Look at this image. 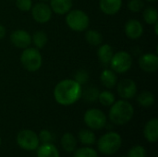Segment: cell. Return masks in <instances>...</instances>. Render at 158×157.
<instances>
[{
	"label": "cell",
	"mask_w": 158,
	"mask_h": 157,
	"mask_svg": "<svg viewBox=\"0 0 158 157\" xmlns=\"http://www.w3.org/2000/svg\"><path fill=\"white\" fill-rule=\"evenodd\" d=\"M122 145L121 136L114 131L104 134L97 143V148L99 152L106 155H111L116 154Z\"/></svg>",
	"instance_id": "cell-3"
},
{
	"label": "cell",
	"mask_w": 158,
	"mask_h": 157,
	"mask_svg": "<svg viewBox=\"0 0 158 157\" xmlns=\"http://www.w3.org/2000/svg\"><path fill=\"white\" fill-rule=\"evenodd\" d=\"M61 145L65 152L67 153H73L77 147V141L73 134L67 132L61 138Z\"/></svg>",
	"instance_id": "cell-20"
},
{
	"label": "cell",
	"mask_w": 158,
	"mask_h": 157,
	"mask_svg": "<svg viewBox=\"0 0 158 157\" xmlns=\"http://www.w3.org/2000/svg\"><path fill=\"white\" fill-rule=\"evenodd\" d=\"M66 23L72 31L81 32L88 28L90 19L84 11L80 9H74L69 10L67 13Z\"/></svg>",
	"instance_id": "cell-4"
},
{
	"label": "cell",
	"mask_w": 158,
	"mask_h": 157,
	"mask_svg": "<svg viewBox=\"0 0 158 157\" xmlns=\"http://www.w3.org/2000/svg\"><path fill=\"white\" fill-rule=\"evenodd\" d=\"M100 81L103 86H105L107 89H112L116 86L118 82V78L116 72H114L112 69H105L101 73Z\"/></svg>",
	"instance_id": "cell-18"
},
{
	"label": "cell",
	"mask_w": 158,
	"mask_h": 157,
	"mask_svg": "<svg viewBox=\"0 0 158 157\" xmlns=\"http://www.w3.org/2000/svg\"><path fill=\"white\" fill-rule=\"evenodd\" d=\"M143 134L145 139L149 143H156L158 140V119L153 118L149 120L143 130Z\"/></svg>",
	"instance_id": "cell-14"
},
{
	"label": "cell",
	"mask_w": 158,
	"mask_h": 157,
	"mask_svg": "<svg viewBox=\"0 0 158 157\" xmlns=\"http://www.w3.org/2000/svg\"><path fill=\"white\" fill-rule=\"evenodd\" d=\"M156 98L153 93L149 91H143L142 92L138 97H137V102L138 104L143 106V107H150L155 104Z\"/></svg>",
	"instance_id": "cell-21"
},
{
	"label": "cell",
	"mask_w": 158,
	"mask_h": 157,
	"mask_svg": "<svg viewBox=\"0 0 158 157\" xmlns=\"http://www.w3.org/2000/svg\"><path fill=\"white\" fill-rule=\"evenodd\" d=\"M147 1H149V2H155V1H156V0H147Z\"/></svg>",
	"instance_id": "cell-37"
},
{
	"label": "cell",
	"mask_w": 158,
	"mask_h": 157,
	"mask_svg": "<svg viewBox=\"0 0 158 157\" xmlns=\"http://www.w3.org/2000/svg\"><path fill=\"white\" fill-rule=\"evenodd\" d=\"M112 70L116 73H125L132 66V57L126 51L115 53L109 63Z\"/></svg>",
	"instance_id": "cell-6"
},
{
	"label": "cell",
	"mask_w": 158,
	"mask_h": 157,
	"mask_svg": "<svg viewBox=\"0 0 158 157\" xmlns=\"http://www.w3.org/2000/svg\"><path fill=\"white\" fill-rule=\"evenodd\" d=\"M40 1H42V2H47V1H50V0H40Z\"/></svg>",
	"instance_id": "cell-36"
},
{
	"label": "cell",
	"mask_w": 158,
	"mask_h": 157,
	"mask_svg": "<svg viewBox=\"0 0 158 157\" xmlns=\"http://www.w3.org/2000/svg\"><path fill=\"white\" fill-rule=\"evenodd\" d=\"M79 140L80 142L86 146L94 145L96 141L95 134L90 130H81L79 132Z\"/></svg>",
	"instance_id": "cell-22"
},
{
	"label": "cell",
	"mask_w": 158,
	"mask_h": 157,
	"mask_svg": "<svg viewBox=\"0 0 158 157\" xmlns=\"http://www.w3.org/2000/svg\"><path fill=\"white\" fill-rule=\"evenodd\" d=\"M157 25H158V23H157V22H156V23H155V32H156V35L158 34Z\"/></svg>",
	"instance_id": "cell-35"
},
{
	"label": "cell",
	"mask_w": 158,
	"mask_h": 157,
	"mask_svg": "<svg viewBox=\"0 0 158 157\" xmlns=\"http://www.w3.org/2000/svg\"><path fill=\"white\" fill-rule=\"evenodd\" d=\"M6 35V29L3 25H0V40L3 39Z\"/></svg>",
	"instance_id": "cell-34"
},
{
	"label": "cell",
	"mask_w": 158,
	"mask_h": 157,
	"mask_svg": "<svg viewBox=\"0 0 158 157\" xmlns=\"http://www.w3.org/2000/svg\"><path fill=\"white\" fill-rule=\"evenodd\" d=\"M99 90L94 87V86H89L87 87L83 93H81V95L83 96V98L89 102V103H94L96 100H98V96H99Z\"/></svg>",
	"instance_id": "cell-25"
},
{
	"label": "cell",
	"mask_w": 158,
	"mask_h": 157,
	"mask_svg": "<svg viewBox=\"0 0 158 157\" xmlns=\"http://www.w3.org/2000/svg\"><path fill=\"white\" fill-rule=\"evenodd\" d=\"M99 6L106 15H115L122 6V0H100Z\"/></svg>",
	"instance_id": "cell-15"
},
{
	"label": "cell",
	"mask_w": 158,
	"mask_h": 157,
	"mask_svg": "<svg viewBox=\"0 0 158 157\" xmlns=\"http://www.w3.org/2000/svg\"><path fill=\"white\" fill-rule=\"evenodd\" d=\"M17 143L18 145L26 151L36 150L39 146L40 140L38 135L31 130H20L17 135Z\"/></svg>",
	"instance_id": "cell-8"
},
{
	"label": "cell",
	"mask_w": 158,
	"mask_h": 157,
	"mask_svg": "<svg viewBox=\"0 0 158 157\" xmlns=\"http://www.w3.org/2000/svg\"><path fill=\"white\" fill-rule=\"evenodd\" d=\"M144 6L143 0H130L128 3V8L132 12H139Z\"/></svg>",
	"instance_id": "cell-31"
},
{
	"label": "cell",
	"mask_w": 158,
	"mask_h": 157,
	"mask_svg": "<svg viewBox=\"0 0 158 157\" xmlns=\"http://www.w3.org/2000/svg\"><path fill=\"white\" fill-rule=\"evenodd\" d=\"M118 93L124 100L132 99L137 93V85L134 81L131 79H124L118 84Z\"/></svg>",
	"instance_id": "cell-10"
},
{
	"label": "cell",
	"mask_w": 158,
	"mask_h": 157,
	"mask_svg": "<svg viewBox=\"0 0 158 157\" xmlns=\"http://www.w3.org/2000/svg\"><path fill=\"white\" fill-rule=\"evenodd\" d=\"M139 66L146 72H156L158 69V56L152 53L144 54L139 59Z\"/></svg>",
	"instance_id": "cell-12"
},
{
	"label": "cell",
	"mask_w": 158,
	"mask_h": 157,
	"mask_svg": "<svg viewBox=\"0 0 158 157\" xmlns=\"http://www.w3.org/2000/svg\"><path fill=\"white\" fill-rule=\"evenodd\" d=\"M72 7V0H50V8L58 15L67 14Z\"/></svg>",
	"instance_id": "cell-16"
},
{
	"label": "cell",
	"mask_w": 158,
	"mask_h": 157,
	"mask_svg": "<svg viewBox=\"0 0 158 157\" xmlns=\"http://www.w3.org/2000/svg\"><path fill=\"white\" fill-rule=\"evenodd\" d=\"M20 62L25 69L28 71L38 70L43 63L42 55L37 48L27 47L23 50L20 56Z\"/></svg>",
	"instance_id": "cell-5"
},
{
	"label": "cell",
	"mask_w": 158,
	"mask_h": 157,
	"mask_svg": "<svg viewBox=\"0 0 158 157\" xmlns=\"http://www.w3.org/2000/svg\"><path fill=\"white\" fill-rule=\"evenodd\" d=\"M31 16L35 21L44 24L50 20L52 17V10L50 6L44 2H40L31 6Z\"/></svg>",
	"instance_id": "cell-9"
},
{
	"label": "cell",
	"mask_w": 158,
	"mask_h": 157,
	"mask_svg": "<svg viewBox=\"0 0 158 157\" xmlns=\"http://www.w3.org/2000/svg\"><path fill=\"white\" fill-rule=\"evenodd\" d=\"M10 41L18 48H27L31 43V34L24 30H16L10 35Z\"/></svg>",
	"instance_id": "cell-11"
},
{
	"label": "cell",
	"mask_w": 158,
	"mask_h": 157,
	"mask_svg": "<svg viewBox=\"0 0 158 157\" xmlns=\"http://www.w3.org/2000/svg\"><path fill=\"white\" fill-rule=\"evenodd\" d=\"M128 157H146V150L144 149V147H143L142 145H135L133 146L129 154Z\"/></svg>",
	"instance_id": "cell-29"
},
{
	"label": "cell",
	"mask_w": 158,
	"mask_h": 157,
	"mask_svg": "<svg viewBox=\"0 0 158 157\" xmlns=\"http://www.w3.org/2000/svg\"><path fill=\"white\" fill-rule=\"evenodd\" d=\"M36 150L37 157H59L57 148L50 143H45L39 145Z\"/></svg>",
	"instance_id": "cell-17"
},
{
	"label": "cell",
	"mask_w": 158,
	"mask_h": 157,
	"mask_svg": "<svg viewBox=\"0 0 158 157\" xmlns=\"http://www.w3.org/2000/svg\"><path fill=\"white\" fill-rule=\"evenodd\" d=\"M125 33L131 40L139 39L143 33V26L137 19H130L125 25Z\"/></svg>",
	"instance_id": "cell-13"
},
{
	"label": "cell",
	"mask_w": 158,
	"mask_h": 157,
	"mask_svg": "<svg viewBox=\"0 0 158 157\" xmlns=\"http://www.w3.org/2000/svg\"><path fill=\"white\" fill-rule=\"evenodd\" d=\"M17 7L21 11H29L32 6L31 0H16Z\"/></svg>",
	"instance_id": "cell-32"
},
{
	"label": "cell",
	"mask_w": 158,
	"mask_h": 157,
	"mask_svg": "<svg viewBox=\"0 0 158 157\" xmlns=\"http://www.w3.org/2000/svg\"><path fill=\"white\" fill-rule=\"evenodd\" d=\"M97 55H98V58L101 61V63H103L104 65H108L111 61L113 55H114V51H113V48L111 47V45L106 43L99 47V49L97 51Z\"/></svg>",
	"instance_id": "cell-19"
},
{
	"label": "cell",
	"mask_w": 158,
	"mask_h": 157,
	"mask_svg": "<svg viewBox=\"0 0 158 157\" xmlns=\"http://www.w3.org/2000/svg\"><path fill=\"white\" fill-rule=\"evenodd\" d=\"M98 100L104 106H110L115 103V95L109 91H104L99 93Z\"/></svg>",
	"instance_id": "cell-27"
},
{
	"label": "cell",
	"mask_w": 158,
	"mask_h": 157,
	"mask_svg": "<svg viewBox=\"0 0 158 157\" xmlns=\"http://www.w3.org/2000/svg\"><path fill=\"white\" fill-rule=\"evenodd\" d=\"M81 85L74 80H63L59 81L54 90V97L61 105H71L81 97Z\"/></svg>",
	"instance_id": "cell-1"
},
{
	"label": "cell",
	"mask_w": 158,
	"mask_h": 157,
	"mask_svg": "<svg viewBox=\"0 0 158 157\" xmlns=\"http://www.w3.org/2000/svg\"><path fill=\"white\" fill-rule=\"evenodd\" d=\"M74 152L73 157H98L96 151L89 146L77 149Z\"/></svg>",
	"instance_id": "cell-28"
},
{
	"label": "cell",
	"mask_w": 158,
	"mask_h": 157,
	"mask_svg": "<svg viewBox=\"0 0 158 157\" xmlns=\"http://www.w3.org/2000/svg\"><path fill=\"white\" fill-rule=\"evenodd\" d=\"M74 81H77L80 85L86 84L88 82V81H89V74H88V72L86 70H83V69L78 70L75 73Z\"/></svg>",
	"instance_id": "cell-30"
},
{
	"label": "cell",
	"mask_w": 158,
	"mask_h": 157,
	"mask_svg": "<svg viewBox=\"0 0 158 157\" xmlns=\"http://www.w3.org/2000/svg\"><path fill=\"white\" fill-rule=\"evenodd\" d=\"M85 39L87 43L93 46H97L100 45L103 42V36L102 34L95 31V30H89L85 33Z\"/></svg>",
	"instance_id": "cell-23"
},
{
	"label": "cell",
	"mask_w": 158,
	"mask_h": 157,
	"mask_svg": "<svg viewBox=\"0 0 158 157\" xmlns=\"http://www.w3.org/2000/svg\"><path fill=\"white\" fill-rule=\"evenodd\" d=\"M134 115V108L127 100H119L115 102L109 110L110 121L118 126L125 125L131 120Z\"/></svg>",
	"instance_id": "cell-2"
},
{
	"label": "cell",
	"mask_w": 158,
	"mask_h": 157,
	"mask_svg": "<svg viewBox=\"0 0 158 157\" xmlns=\"http://www.w3.org/2000/svg\"><path fill=\"white\" fill-rule=\"evenodd\" d=\"M48 40L47 34L44 31H37L33 33L31 37V42H33L34 45L37 49H41L44 47Z\"/></svg>",
	"instance_id": "cell-24"
},
{
	"label": "cell",
	"mask_w": 158,
	"mask_h": 157,
	"mask_svg": "<svg viewBox=\"0 0 158 157\" xmlns=\"http://www.w3.org/2000/svg\"><path fill=\"white\" fill-rule=\"evenodd\" d=\"M143 19L147 24L152 25V24H155L156 22H157L158 13L156 8H155L153 6L152 7L149 6L143 10Z\"/></svg>",
	"instance_id": "cell-26"
},
{
	"label": "cell",
	"mask_w": 158,
	"mask_h": 157,
	"mask_svg": "<svg viewBox=\"0 0 158 157\" xmlns=\"http://www.w3.org/2000/svg\"><path fill=\"white\" fill-rule=\"evenodd\" d=\"M84 123L91 130H101L106 126V116L100 109L92 108L85 112L83 117Z\"/></svg>",
	"instance_id": "cell-7"
},
{
	"label": "cell",
	"mask_w": 158,
	"mask_h": 157,
	"mask_svg": "<svg viewBox=\"0 0 158 157\" xmlns=\"http://www.w3.org/2000/svg\"><path fill=\"white\" fill-rule=\"evenodd\" d=\"M0 145H1V138H0Z\"/></svg>",
	"instance_id": "cell-38"
},
{
	"label": "cell",
	"mask_w": 158,
	"mask_h": 157,
	"mask_svg": "<svg viewBox=\"0 0 158 157\" xmlns=\"http://www.w3.org/2000/svg\"><path fill=\"white\" fill-rule=\"evenodd\" d=\"M38 137H39V140L42 141L44 143H49V142L52 140V134H51V132H50L49 130H41V132H40V134H39Z\"/></svg>",
	"instance_id": "cell-33"
},
{
	"label": "cell",
	"mask_w": 158,
	"mask_h": 157,
	"mask_svg": "<svg viewBox=\"0 0 158 157\" xmlns=\"http://www.w3.org/2000/svg\"><path fill=\"white\" fill-rule=\"evenodd\" d=\"M121 157H128V156H121Z\"/></svg>",
	"instance_id": "cell-39"
}]
</instances>
